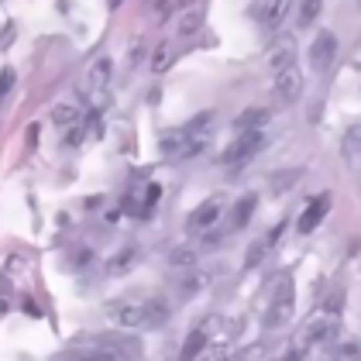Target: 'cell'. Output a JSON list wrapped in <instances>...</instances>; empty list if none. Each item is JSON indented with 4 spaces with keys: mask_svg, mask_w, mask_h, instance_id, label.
<instances>
[{
    "mask_svg": "<svg viewBox=\"0 0 361 361\" xmlns=\"http://www.w3.org/2000/svg\"><path fill=\"white\" fill-rule=\"evenodd\" d=\"M210 128H214V114L203 111L196 114L193 121H186L183 128H172L162 135V155H166L169 162H183V159H193L200 155L203 148H207V141H210Z\"/></svg>",
    "mask_w": 361,
    "mask_h": 361,
    "instance_id": "obj_1",
    "label": "cell"
},
{
    "mask_svg": "<svg viewBox=\"0 0 361 361\" xmlns=\"http://www.w3.org/2000/svg\"><path fill=\"white\" fill-rule=\"evenodd\" d=\"M169 303L166 300H135V303H114L107 310V317H111L117 327H124V331H155V327H162L169 320Z\"/></svg>",
    "mask_w": 361,
    "mask_h": 361,
    "instance_id": "obj_2",
    "label": "cell"
},
{
    "mask_svg": "<svg viewBox=\"0 0 361 361\" xmlns=\"http://www.w3.org/2000/svg\"><path fill=\"white\" fill-rule=\"evenodd\" d=\"M135 348L124 341H86L80 351H69L66 361H131Z\"/></svg>",
    "mask_w": 361,
    "mask_h": 361,
    "instance_id": "obj_3",
    "label": "cell"
},
{
    "mask_svg": "<svg viewBox=\"0 0 361 361\" xmlns=\"http://www.w3.org/2000/svg\"><path fill=\"white\" fill-rule=\"evenodd\" d=\"M262 148H265V131H238V138L224 148V166L227 169L248 166Z\"/></svg>",
    "mask_w": 361,
    "mask_h": 361,
    "instance_id": "obj_4",
    "label": "cell"
},
{
    "mask_svg": "<svg viewBox=\"0 0 361 361\" xmlns=\"http://www.w3.org/2000/svg\"><path fill=\"white\" fill-rule=\"evenodd\" d=\"M293 306H296V289H293V279L286 276L276 286V296H272V303H269V313H265V327H282V324H289V317H293Z\"/></svg>",
    "mask_w": 361,
    "mask_h": 361,
    "instance_id": "obj_5",
    "label": "cell"
},
{
    "mask_svg": "<svg viewBox=\"0 0 361 361\" xmlns=\"http://www.w3.org/2000/svg\"><path fill=\"white\" fill-rule=\"evenodd\" d=\"M221 210H224L221 196H210V200H203L193 214L186 217V231H190V234H203V231H210L214 224L221 221Z\"/></svg>",
    "mask_w": 361,
    "mask_h": 361,
    "instance_id": "obj_6",
    "label": "cell"
},
{
    "mask_svg": "<svg viewBox=\"0 0 361 361\" xmlns=\"http://www.w3.org/2000/svg\"><path fill=\"white\" fill-rule=\"evenodd\" d=\"M334 56H337V38H334L331 31H320V35L313 38V45H310V66H313L317 73H327Z\"/></svg>",
    "mask_w": 361,
    "mask_h": 361,
    "instance_id": "obj_7",
    "label": "cell"
},
{
    "mask_svg": "<svg viewBox=\"0 0 361 361\" xmlns=\"http://www.w3.org/2000/svg\"><path fill=\"white\" fill-rule=\"evenodd\" d=\"M272 90H276V97L282 100V104H293V100L303 93V73H300L296 66H289V69H279Z\"/></svg>",
    "mask_w": 361,
    "mask_h": 361,
    "instance_id": "obj_8",
    "label": "cell"
},
{
    "mask_svg": "<svg viewBox=\"0 0 361 361\" xmlns=\"http://www.w3.org/2000/svg\"><path fill=\"white\" fill-rule=\"evenodd\" d=\"M327 214H331V193L313 196V200L306 203V210L300 214V221H296L300 234H310V231H317V227H320V221H324Z\"/></svg>",
    "mask_w": 361,
    "mask_h": 361,
    "instance_id": "obj_9",
    "label": "cell"
},
{
    "mask_svg": "<svg viewBox=\"0 0 361 361\" xmlns=\"http://www.w3.org/2000/svg\"><path fill=\"white\" fill-rule=\"evenodd\" d=\"M334 327H337V320L334 317H317V320H310L300 334V351L306 348H313V344H324V341H331L334 337Z\"/></svg>",
    "mask_w": 361,
    "mask_h": 361,
    "instance_id": "obj_10",
    "label": "cell"
},
{
    "mask_svg": "<svg viewBox=\"0 0 361 361\" xmlns=\"http://www.w3.org/2000/svg\"><path fill=\"white\" fill-rule=\"evenodd\" d=\"M269 62H272V69H289V66H296V38L293 35H282L276 38V45H272V52H269Z\"/></svg>",
    "mask_w": 361,
    "mask_h": 361,
    "instance_id": "obj_11",
    "label": "cell"
},
{
    "mask_svg": "<svg viewBox=\"0 0 361 361\" xmlns=\"http://www.w3.org/2000/svg\"><path fill=\"white\" fill-rule=\"evenodd\" d=\"M289 7H293V0H265V7H262V28L265 31H279L282 28V21L289 18Z\"/></svg>",
    "mask_w": 361,
    "mask_h": 361,
    "instance_id": "obj_12",
    "label": "cell"
},
{
    "mask_svg": "<svg viewBox=\"0 0 361 361\" xmlns=\"http://www.w3.org/2000/svg\"><path fill=\"white\" fill-rule=\"evenodd\" d=\"M255 207H258V196L248 193L241 196L238 203H234V210H231V217H227V231H241L245 224L251 221V214H255Z\"/></svg>",
    "mask_w": 361,
    "mask_h": 361,
    "instance_id": "obj_13",
    "label": "cell"
},
{
    "mask_svg": "<svg viewBox=\"0 0 361 361\" xmlns=\"http://www.w3.org/2000/svg\"><path fill=\"white\" fill-rule=\"evenodd\" d=\"M269 117H272V111H265V107H248V111L238 114L234 128H238V131H265Z\"/></svg>",
    "mask_w": 361,
    "mask_h": 361,
    "instance_id": "obj_14",
    "label": "cell"
},
{
    "mask_svg": "<svg viewBox=\"0 0 361 361\" xmlns=\"http://www.w3.org/2000/svg\"><path fill=\"white\" fill-rule=\"evenodd\" d=\"M107 80H111V62H107V59H100V62L90 69V80H86V83H90L93 93H104V90H107Z\"/></svg>",
    "mask_w": 361,
    "mask_h": 361,
    "instance_id": "obj_15",
    "label": "cell"
},
{
    "mask_svg": "<svg viewBox=\"0 0 361 361\" xmlns=\"http://www.w3.org/2000/svg\"><path fill=\"white\" fill-rule=\"evenodd\" d=\"M207 337H210V334H207V327H200V331H193L190 337H186V344H183V355H179V358H183V361H193L196 355L203 351Z\"/></svg>",
    "mask_w": 361,
    "mask_h": 361,
    "instance_id": "obj_16",
    "label": "cell"
},
{
    "mask_svg": "<svg viewBox=\"0 0 361 361\" xmlns=\"http://www.w3.org/2000/svg\"><path fill=\"white\" fill-rule=\"evenodd\" d=\"M331 361H361V344L358 341H341V344H334Z\"/></svg>",
    "mask_w": 361,
    "mask_h": 361,
    "instance_id": "obj_17",
    "label": "cell"
},
{
    "mask_svg": "<svg viewBox=\"0 0 361 361\" xmlns=\"http://www.w3.org/2000/svg\"><path fill=\"white\" fill-rule=\"evenodd\" d=\"M200 21H203V11H190V7H186V14L179 18V35L190 38V35L200 28Z\"/></svg>",
    "mask_w": 361,
    "mask_h": 361,
    "instance_id": "obj_18",
    "label": "cell"
},
{
    "mask_svg": "<svg viewBox=\"0 0 361 361\" xmlns=\"http://www.w3.org/2000/svg\"><path fill=\"white\" fill-rule=\"evenodd\" d=\"M320 7H324V0H303V7H300V25H313L317 21V14H320Z\"/></svg>",
    "mask_w": 361,
    "mask_h": 361,
    "instance_id": "obj_19",
    "label": "cell"
},
{
    "mask_svg": "<svg viewBox=\"0 0 361 361\" xmlns=\"http://www.w3.org/2000/svg\"><path fill=\"white\" fill-rule=\"evenodd\" d=\"M265 251H269V241H258V245H251L248 258H245V269H251V265H258V262L265 258Z\"/></svg>",
    "mask_w": 361,
    "mask_h": 361,
    "instance_id": "obj_20",
    "label": "cell"
},
{
    "mask_svg": "<svg viewBox=\"0 0 361 361\" xmlns=\"http://www.w3.org/2000/svg\"><path fill=\"white\" fill-rule=\"evenodd\" d=\"M152 66H155V73H162V69L169 66V49H166V45L155 52V62H152Z\"/></svg>",
    "mask_w": 361,
    "mask_h": 361,
    "instance_id": "obj_21",
    "label": "cell"
},
{
    "mask_svg": "<svg viewBox=\"0 0 361 361\" xmlns=\"http://www.w3.org/2000/svg\"><path fill=\"white\" fill-rule=\"evenodd\" d=\"M52 117H56L59 124H69V121H76V114H73V107H56V114H52Z\"/></svg>",
    "mask_w": 361,
    "mask_h": 361,
    "instance_id": "obj_22",
    "label": "cell"
},
{
    "mask_svg": "<svg viewBox=\"0 0 361 361\" xmlns=\"http://www.w3.org/2000/svg\"><path fill=\"white\" fill-rule=\"evenodd\" d=\"M296 179H300V172H289V176H276V179H272V186H276V190H286V186H289V183H296Z\"/></svg>",
    "mask_w": 361,
    "mask_h": 361,
    "instance_id": "obj_23",
    "label": "cell"
},
{
    "mask_svg": "<svg viewBox=\"0 0 361 361\" xmlns=\"http://www.w3.org/2000/svg\"><path fill=\"white\" fill-rule=\"evenodd\" d=\"M276 361H300V348H296V351H289V355H282V358H276Z\"/></svg>",
    "mask_w": 361,
    "mask_h": 361,
    "instance_id": "obj_24",
    "label": "cell"
}]
</instances>
